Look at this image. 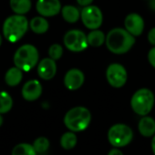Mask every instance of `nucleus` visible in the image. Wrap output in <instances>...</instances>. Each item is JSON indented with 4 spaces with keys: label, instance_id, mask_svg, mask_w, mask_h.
<instances>
[{
    "label": "nucleus",
    "instance_id": "f257e3e1",
    "mask_svg": "<svg viewBox=\"0 0 155 155\" xmlns=\"http://www.w3.org/2000/svg\"><path fill=\"white\" fill-rule=\"evenodd\" d=\"M135 38L126 29L116 28L111 29L106 37V46L113 54L127 53L134 45Z\"/></svg>",
    "mask_w": 155,
    "mask_h": 155
},
{
    "label": "nucleus",
    "instance_id": "f03ea898",
    "mask_svg": "<svg viewBox=\"0 0 155 155\" xmlns=\"http://www.w3.org/2000/svg\"><path fill=\"white\" fill-rule=\"evenodd\" d=\"M91 120V111L85 107H75L70 109L64 117L65 126L71 131L85 130Z\"/></svg>",
    "mask_w": 155,
    "mask_h": 155
},
{
    "label": "nucleus",
    "instance_id": "7ed1b4c3",
    "mask_svg": "<svg viewBox=\"0 0 155 155\" xmlns=\"http://www.w3.org/2000/svg\"><path fill=\"white\" fill-rule=\"evenodd\" d=\"M28 28V21L23 15H13L8 17L3 25V34L9 42H17L20 40L27 33Z\"/></svg>",
    "mask_w": 155,
    "mask_h": 155
},
{
    "label": "nucleus",
    "instance_id": "20e7f679",
    "mask_svg": "<svg viewBox=\"0 0 155 155\" xmlns=\"http://www.w3.org/2000/svg\"><path fill=\"white\" fill-rule=\"evenodd\" d=\"M38 51L36 47L30 44L23 45L16 51L14 63L22 71H29L38 64Z\"/></svg>",
    "mask_w": 155,
    "mask_h": 155
},
{
    "label": "nucleus",
    "instance_id": "39448f33",
    "mask_svg": "<svg viewBox=\"0 0 155 155\" xmlns=\"http://www.w3.org/2000/svg\"><path fill=\"white\" fill-rule=\"evenodd\" d=\"M155 101L154 94L149 89L137 91L130 100V106L133 111L140 116H146L150 112Z\"/></svg>",
    "mask_w": 155,
    "mask_h": 155
},
{
    "label": "nucleus",
    "instance_id": "423d86ee",
    "mask_svg": "<svg viewBox=\"0 0 155 155\" xmlns=\"http://www.w3.org/2000/svg\"><path fill=\"white\" fill-rule=\"evenodd\" d=\"M133 139L132 130L126 124L118 123L111 126L108 131V140L115 148L125 147Z\"/></svg>",
    "mask_w": 155,
    "mask_h": 155
},
{
    "label": "nucleus",
    "instance_id": "0eeeda50",
    "mask_svg": "<svg viewBox=\"0 0 155 155\" xmlns=\"http://www.w3.org/2000/svg\"><path fill=\"white\" fill-rule=\"evenodd\" d=\"M64 45L72 52H81L87 48L89 45L88 38L81 30H69L64 36Z\"/></svg>",
    "mask_w": 155,
    "mask_h": 155
},
{
    "label": "nucleus",
    "instance_id": "6e6552de",
    "mask_svg": "<svg viewBox=\"0 0 155 155\" xmlns=\"http://www.w3.org/2000/svg\"><path fill=\"white\" fill-rule=\"evenodd\" d=\"M81 20L84 26L91 30L98 29L103 21V15L101 10L96 6H87L81 10Z\"/></svg>",
    "mask_w": 155,
    "mask_h": 155
},
{
    "label": "nucleus",
    "instance_id": "1a4fd4ad",
    "mask_svg": "<svg viewBox=\"0 0 155 155\" xmlns=\"http://www.w3.org/2000/svg\"><path fill=\"white\" fill-rule=\"evenodd\" d=\"M106 78L111 87L116 89L121 88L127 81V70L120 64H110L107 68Z\"/></svg>",
    "mask_w": 155,
    "mask_h": 155
},
{
    "label": "nucleus",
    "instance_id": "9d476101",
    "mask_svg": "<svg viewBox=\"0 0 155 155\" xmlns=\"http://www.w3.org/2000/svg\"><path fill=\"white\" fill-rule=\"evenodd\" d=\"M85 77L81 70L78 68L69 69L64 77V84L69 91L79 90L84 83Z\"/></svg>",
    "mask_w": 155,
    "mask_h": 155
},
{
    "label": "nucleus",
    "instance_id": "9b49d317",
    "mask_svg": "<svg viewBox=\"0 0 155 155\" xmlns=\"http://www.w3.org/2000/svg\"><path fill=\"white\" fill-rule=\"evenodd\" d=\"M37 11L43 17H54L61 10L59 0H38Z\"/></svg>",
    "mask_w": 155,
    "mask_h": 155
},
{
    "label": "nucleus",
    "instance_id": "f8f14e48",
    "mask_svg": "<svg viewBox=\"0 0 155 155\" xmlns=\"http://www.w3.org/2000/svg\"><path fill=\"white\" fill-rule=\"evenodd\" d=\"M124 25L125 29L134 37L140 36L144 29V21L142 18L136 13L129 14L124 20Z\"/></svg>",
    "mask_w": 155,
    "mask_h": 155
},
{
    "label": "nucleus",
    "instance_id": "ddd939ff",
    "mask_svg": "<svg viewBox=\"0 0 155 155\" xmlns=\"http://www.w3.org/2000/svg\"><path fill=\"white\" fill-rule=\"evenodd\" d=\"M57 73L56 60L51 58H43L38 66V74L42 80L49 81Z\"/></svg>",
    "mask_w": 155,
    "mask_h": 155
},
{
    "label": "nucleus",
    "instance_id": "4468645a",
    "mask_svg": "<svg viewBox=\"0 0 155 155\" xmlns=\"http://www.w3.org/2000/svg\"><path fill=\"white\" fill-rule=\"evenodd\" d=\"M42 94V86L37 80L28 81L22 88V96L28 101L38 100Z\"/></svg>",
    "mask_w": 155,
    "mask_h": 155
},
{
    "label": "nucleus",
    "instance_id": "2eb2a0df",
    "mask_svg": "<svg viewBox=\"0 0 155 155\" xmlns=\"http://www.w3.org/2000/svg\"><path fill=\"white\" fill-rule=\"evenodd\" d=\"M138 130L143 137H152L155 135V120L151 117L142 116L138 124Z\"/></svg>",
    "mask_w": 155,
    "mask_h": 155
},
{
    "label": "nucleus",
    "instance_id": "dca6fc26",
    "mask_svg": "<svg viewBox=\"0 0 155 155\" xmlns=\"http://www.w3.org/2000/svg\"><path fill=\"white\" fill-rule=\"evenodd\" d=\"M22 78H23L22 70L18 67H13L7 71L5 75V81L8 86L15 87L21 82Z\"/></svg>",
    "mask_w": 155,
    "mask_h": 155
},
{
    "label": "nucleus",
    "instance_id": "f3484780",
    "mask_svg": "<svg viewBox=\"0 0 155 155\" xmlns=\"http://www.w3.org/2000/svg\"><path fill=\"white\" fill-rule=\"evenodd\" d=\"M62 17L65 21L68 23H76L79 18H81V12L76 7L74 6H65L63 8H61Z\"/></svg>",
    "mask_w": 155,
    "mask_h": 155
},
{
    "label": "nucleus",
    "instance_id": "a211bd4d",
    "mask_svg": "<svg viewBox=\"0 0 155 155\" xmlns=\"http://www.w3.org/2000/svg\"><path fill=\"white\" fill-rule=\"evenodd\" d=\"M10 8L16 14L25 15L31 8V0H10Z\"/></svg>",
    "mask_w": 155,
    "mask_h": 155
},
{
    "label": "nucleus",
    "instance_id": "6ab92c4d",
    "mask_svg": "<svg viewBox=\"0 0 155 155\" xmlns=\"http://www.w3.org/2000/svg\"><path fill=\"white\" fill-rule=\"evenodd\" d=\"M31 30L36 34H44L48 30V22L42 17H36L29 23Z\"/></svg>",
    "mask_w": 155,
    "mask_h": 155
},
{
    "label": "nucleus",
    "instance_id": "aec40b11",
    "mask_svg": "<svg viewBox=\"0 0 155 155\" xmlns=\"http://www.w3.org/2000/svg\"><path fill=\"white\" fill-rule=\"evenodd\" d=\"M88 43L91 47H101L106 41V37L104 33L101 30L94 29L89 33L87 36Z\"/></svg>",
    "mask_w": 155,
    "mask_h": 155
},
{
    "label": "nucleus",
    "instance_id": "412c9836",
    "mask_svg": "<svg viewBox=\"0 0 155 155\" xmlns=\"http://www.w3.org/2000/svg\"><path fill=\"white\" fill-rule=\"evenodd\" d=\"M78 142L77 136L74 131H68L65 132L60 138V145L65 150H71L73 149Z\"/></svg>",
    "mask_w": 155,
    "mask_h": 155
},
{
    "label": "nucleus",
    "instance_id": "4be33fe9",
    "mask_svg": "<svg viewBox=\"0 0 155 155\" xmlns=\"http://www.w3.org/2000/svg\"><path fill=\"white\" fill-rule=\"evenodd\" d=\"M12 155H37V151L29 143H19L14 147Z\"/></svg>",
    "mask_w": 155,
    "mask_h": 155
},
{
    "label": "nucleus",
    "instance_id": "5701e85b",
    "mask_svg": "<svg viewBox=\"0 0 155 155\" xmlns=\"http://www.w3.org/2000/svg\"><path fill=\"white\" fill-rule=\"evenodd\" d=\"M13 107V100L6 91H0V114L8 112Z\"/></svg>",
    "mask_w": 155,
    "mask_h": 155
},
{
    "label": "nucleus",
    "instance_id": "b1692460",
    "mask_svg": "<svg viewBox=\"0 0 155 155\" xmlns=\"http://www.w3.org/2000/svg\"><path fill=\"white\" fill-rule=\"evenodd\" d=\"M49 140L46 137H38L35 140L33 146L37 151V153H44L49 148Z\"/></svg>",
    "mask_w": 155,
    "mask_h": 155
},
{
    "label": "nucleus",
    "instance_id": "393cba45",
    "mask_svg": "<svg viewBox=\"0 0 155 155\" xmlns=\"http://www.w3.org/2000/svg\"><path fill=\"white\" fill-rule=\"evenodd\" d=\"M62 54H63V48L59 44H53L50 46L48 49L49 58H51L54 60H58L62 57Z\"/></svg>",
    "mask_w": 155,
    "mask_h": 155
},
{
    "label": "nucleus",
    "instance_id": "a878e982",
    "mask_svg": "<svg viewBox=\"0 0 155 155\" xmlns=\"http://www.w3.org/2000/svg\"><path fill=\"white\" fill-rule=\"evenodd\" d=\"M148 59L150 64L155 68V47L152 48L148 53Z\"/></svg>",
    "mask_w": 155,
    "mask_h": 155
},
{
    "label": "nucleus",
    "instance_id": "bb28decb",
    "mask_svg": "<svg viewBox=\"0 0 155 155\" xmlns=\"http://www.w3.org/2000/svg\"><path fill=\"white\" fill-rule=\"evenodd\" d=\"M148 40L151 45L155 46V28H151L149 31V33H148Z\"/></svg>",
    "mask_w": 155,
    "mask_h": 155
},
{
    "label": "nucleus",
    "instance_id": "cd10ccee",
    "mask_svg": "<svg viewBox=\"0 0 155 155\" xmlns=\"http://www.w3.org/2000/svg\"><path fill=\"white\" fill-rule=\"evenodd\" d=\"M93 0H77V2L79 5L82 6V7H87L90 6L92 3Z\"/></svg>",
    "mask_w": 155,
    "mask_h": 155
},
{
    "label": "nucleus",
    "instance_id": "c85d7f7f",
    "mask_svg": "<svg viewBox=\"0 0 155 155\" xmlns=\"http://www.w3.org/2000/svg\"><path fill=\"white\" fill-rule=\"evenodd\" d=\"M108 155H123V153L118 148H114V149H112V150H110L109 151Z\"/></svg>",
    "mask_w": 155,
    "mask_h": 155
},
{
    "label": "nucleus",
    "instance_id": "c756f323",
    "mask_svg": "<svg viewBox=\"0 0 155 155\" xmlns=\"http://www.w3.org/2000/svg\"><path fill=\"white\" fill-rule=\"evenodd\" d=\"M151 150H152V151H153V153L155 155V135L153 136V138L151 140Z\"/></svg>",
    "mask_w": 155,
    "mask_h": 155
},
{
    "label": "nucleus",
    "instance_id": "7c9ffc66",
    "mask_svg": "<svg viewBox=\"0 0 155 155\" xmlns=\"http://www.w3.org/2000/svg\"><path fill=\"white\" fill-rule=\"evenodd\" d=\"M150 5V8H151L155 9V0H151Z\"/></svg>",
    "mask_w": 155,
    "mask_h": 155
},
{
    "label": "nucleus",
    "instance_id": "2f4dec72",
    "mask_svg": "<svg viewBox=\"0 0 155 155\" xmlns=\"http://www.w3.org/2000/svg\"><path fill=\"white\" fill-rule=\"evenodd\" d=\"M2 124H3V117L1 116V114H0V127L2 126Z\"/></svg>",
    "mask_w": 155,
    "mask_h": 155
},
{
    "label": "nucleus",
    "instance_id": "473e14b6",
    "mask_svg": "<svg viewBox=\"0 0 155 155\" xmlns=\"http://www.w3.org/2000/svg\"><path fill=\"white\" fill-rule=\"evenodd\" d=\"M2 45V37H1V35H0V46Z\"/></svg>",
    "mask_w": 155,
    "mask_h": 155
}]
</instances>
